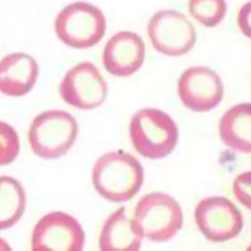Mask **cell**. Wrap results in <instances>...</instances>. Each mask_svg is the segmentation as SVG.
I'll return each instance as SVG.
<instances>
[{
    "label": "cell",
    "instance_id": "1",
    "mask_svg": "<svg viewBox=\"0 0 251 251\" xmlns=\"http://www.w3.org/2000/svg\"><path fill=\"white\" fill-rule=\"evenodd\" d=\"M144 171L140 162L123 150L101 155L92 169V183L105 199L122 203L133 198L143 184Z\"/></svg>",
    "mask_w": 251,
    "mask_h": 251
},
{
    "label": "cell",
    "instance_id": "2",
    "mask_svg": "<svg viewBox=\"0 0 251 251\" xmlns=\"http://www.w3.org/2000/svg\"><path fill=\"white\" fill-rule=\"evenodd\" d=\"M129 137L139 155L157 160L173 152L177 143L178 129L167 113L159 109L143 108L131 117Z\"/></svg>",
    "mask_w": 251,
    "mask_h": 251
},
{
    "label": "cell",
    "instance_id": "3",
    "mask_svg": "<svg viewBox=\"0 0 251 251\" xmlns=\"http://www.w3.org/2000/svg\"><path fill=\"white\" fill-rule=\"evenodd\" d=\"M132 220L143 238L165 242L181 228L183 216L180 205L173 196L156 191L147 193L138 200Z\"/></svg>",
    "mask_w": 251,
    "mask_h": 251
},
{
    "label": "cell",
    "instance_id": "4",
    "mask_svg": "<svg viewBox=\"0 0 251 251\" xmlns=\"http://www.w3.org/2000/svg\"><path fill=\"white\" fill-rule=\"evenodd\" d=\"M54 30L66 45L86 49L96 45L105 35L106 18L97 6L85 1H75L57 14Z\"/></svg>",
    "mask_w": 251,
    "mask_h": 251
},
{
    "label": "cell",
    "instance_id": "5",
    "mask_svg": "<svg viewBox=\"0 0 251 251\" xmlns=\"http://www.w3.org/2000/svg\"><path fill=\"white\" fill-rule=\"evenodd\" d=\"M78 126L75 118L62 110H48L37 115L28 129L32 152L42 159H57L74 145Z\"/></svg>",
    "mask_w": 251,
    "mask_h": 251
},
{
    "label": "cell",
    "instance_id": "6",
    "mask_svg": "<svg viewBox=\"0 0 251 251\" xmlns=\"http://www.w3.org/2000/svg\"><path fill=\"white\" fill-rule=\"evenodd\" d=\"M147 34L154 49L170 57L188 53L197 38L195 27L189 19L173 9L156 12L147 24Z\"/></svg>",
    "mask_w": 251,
    "mask_h": 251
},
{
    "label": "cell",
    "instance_id": "7",
    "mask_svg": "<svg viewBox=\"0 0 251 251\" xmlns=\"http://www.w3.org/2000/svg\"><path fill=\"white\" fill-rule=\"evenodd\" d=\"M195 223L205 238L225 242L236 237L243 227L239 209L228 198L210 196L198 202L194 211Z\"/></svg>",
    "mask_w": 251,
    "mask_h": 251
},
{
    "label": "cell",
    "instance_id": "8",
    "mask_svg": "<svg viewBox=\"0 0 251 251\" xmlns=\"http://www.w3.org/2000/svg\"><path fill=\"white\" fill-rule=\"evenodd\" d=\"M59 93L65 103L80 110H92L104 103L108 86L94 64L81 62L66 73Z\"/></svg>",
    "mask_w": 251,
    "mask_h": 251
},
{
    "label": "cell",
    "instance_id": "9",
    "mask_svg": "<svg viewBox=\"0 0 251 251\" xmlns=\"http://www.w3.org/2000/svg\"><path fill=\"white\" fill-rule=\"evenodd\" d=\"M84 231L73 216L64 212L44 215L31 233L33 251H80L84 244Z\"/></svg>",
    "mask_w": 251,
    "mask_h": 251
},
{
    "label": "cell",
    "instance_id": "10",
    "mask_svg": "<svg viewBox=\"0 0 251 251\" xmlns=\"http://www.w3.org/2000/svg\"><path fill=\"white\" fill-rule=\"evenodd\" d=\"M177 94L187 109L193 112H208L221 103L224 97V84L213 69L192 66L179 75Z\"/></svg>",
    "mask_w": 251,
    "mask_h": 251
},
{
    "label": "cell",
    "instance_id": "11",
    "mask_svg": "<svg viewBox=\"0 0 251 251\" xmlns=\"http://www.w3.org/2000/svg\"><path fill=\"white\" fill-rule=\"evenodd\" d=\"M145 59V44L140 35L122 30L106 42L102 62L105 70L116 76L126 77L136 73Z\"/></svg>",
    "mask_w": 251,
    "mask_h": 251
},
{
    "label": "cell",
    "instance_id": "12",
    "mask_svg": "<svg viewBox=\"0 0 251 251\" xmlns=\"http://www.w3.org/2000/svg\"><path fill=\"white\" fill-rule=\"evenodd\" d=\"M38 65L28 54L15 52L0 60V92L8 96H23L34 86Z\"/></svg>",
    "mask_w": 251,
    "mask_h": 251
},
{
    "label": "cell",
    "instance_id": "13",
    "mask_svg": "<svg viewBox=\"0 0 251 251\" xmlns=\"http://www.w3.org/2000/svg\"><path fill=\"white\" fill-rule=\"evenodd\" d=\"M142 239L132 218L126 215L125 207H120L105 221L99 236V248L102 251H136Z\"/></svg>",
    "mask_w": 251,
    "mask_h": 251
},
{
    "label": "cell",
    "instance_id": "14",
    "mask_svg": "<svg viewBox=\"0 0 251 251\" xmlns=\"http://www.w3.org/2000/svg\"><path fill=\"white\" fill-rule=\"evenodd\" d=\"M219 134L227 147L251 153V103H240L229 108L220 120Z\"/></svg>",
    "mask_w": 251,
    "mask_h": 251
},
{
    "label": "cell",
    "instance_id": "15",
    "mask_svg": "<svg viewBox=\"0 0 251 251\" xmlns=\"http://www.w3.org/2000/svg\"><path fill=\"white\" fill-rule=\"evenodd\" d=\"M25 208L23 185L14 177L0 176V230L13 226Z\"/></svg>",
    "mask_w": 251,
    "mask_h": 251
},
{
    "label": "cell",
    "instance_id": "16",
    "mask_svg": "<svg viewBox=\"0 0 251 251\" xmlns=\"http://www.w3.org/2000/svg\"><path fill=\"white\" fill-rule=\"evenodd\" d=\"M226 0H188V11L192 18L206 27H215L225 18Z\"/></svg>",
    "mask_w": 251,
    "mask_h": 251
},
{
    "label": "cell",
    "instance_id": "17",
    "mask_svg": "<svg viewBox=\"0 0 251 251\" xmlns=\"http://www.w3.org/2000/svg\"><path fill=\"white\" fill-rule=\"evenodd\" d=\"M20 152L17 131L7 123L0 122V166L11 164Z\"/></svg>",
    "mask_w": 251,
    "mask_h": 251
},
{
    "label": "cell",
    "instance_id": "18",
    "mask_svg": "<svg viewBox=\"0 0 251 251\" xmlns=\"http://www.w3.org/2000/svg\"><path fill=\"white\" fill-rule=\"evenodd\" d=\"M232 192L242 206L251 210V171L241 173L234 178Z\"/></svg>",
    "mask_w": 251,
    "mask_h": 251
},
{
    "label": "cell",
    "instance_id": "19",
    "mask_svg": "<svg viewBox=\"0 0 251 251\" xmlns=\"http://www.w3.org/2000/svg\"><path fill=\"white\" fill-rule=\"evenodd\" d=\"M237 25L243 35L251 39V0L240 7L237 14Z\"/></svg>",
    "mask_w": 251,
    "mask_h": 251
},
{
    "label": "cell",
    "instance_id": "20",
    "mask_svg": "<svg viewBox=\"0 0 251 251\" xmlns=\"http://www.w3.org/2000/svg\"><path fill=\"white\" fill-rule=\"evenodd\" d=\"M8 249H10L8 243L4 239L0 238V250H8Z\"/></svg>",
    "mask_w": 251,
    "mask_h": 251
},
{
    "label": "cell",
    "instance_id": "21",
    "mask_svg": "<svg viewBox=\"0 0 251 251\" xmlns=\"http://www.w3.org/2000/svg\"><path fill=\"white\" fill-rule=\"evenodd\" d=\"M248 249H251V243H250V245L248 246Z\"/></svg>",
    "mask_w": 251,
    "mask_h": 251
}]
</instances>
